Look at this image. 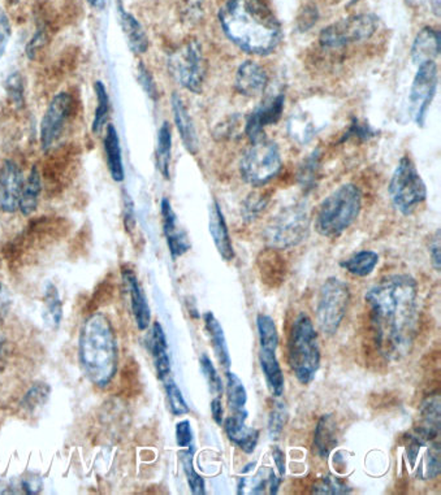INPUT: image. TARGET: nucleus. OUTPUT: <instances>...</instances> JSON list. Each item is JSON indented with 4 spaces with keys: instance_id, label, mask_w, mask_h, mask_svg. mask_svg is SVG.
Segmentation results:
<instances>
[{
    "instance_id": "59",
    "label": "nucleus",
    "mask_w": 441,
    "mask_h": 495,
    "mask_svg": "<svg viewBox=\"0 0 441 495\" xmlns=\"http://www.w3.org/2000/svg\"><path fill=\"white\" fill-rule=\"evenodd\" d=\"M281 481H283V479H281V476H277V473L274 472V471L269 470L268 477H267V482L269 485V493L272 495L277 494V491H279Z\"/></svg>"
},
{
    "instance_id": "45",
    "label": "nucleus",
    "mask_w": 441,
    "mask_h": 495,
    "mask_svg": "<svg viewBox=\"0 0 441 495\" xmlns=\"http://www.w3.org/2000/svg\"><path fill=\"white\" fill-rule=\"evenodd\" d=\"M288 127L292 137L297 139L300 144H305V142L313 138L314 126L305 117H293L292 121H289Z\"/></svg>"
},
{
    "instance_id": "31",
    "label": "nucleus",
    "mask_w": 441,
    "mask_h": 495,
    "mask_svg": "<svg viewBox=\"0 0 441 495\" xmlns=\"http://www.w3.org/2000/svg\"><path fill=\"white\" fill-rule=\"evenodd\" d=\"M156 167L164 179L171 177V160H173V129L170 124L163 123L158 132L155 151Z\"/></svg>"
},
{
    "instance_id": "47",
    "label": "nucleus",
    "mask_w": 441,
    "mask_h": 495,
    "mask_svg": "<svg viewBox=\"0 0 441 495\" xmlns=\"http://www.w3.org/2000/svg\"><path fill=\"white\" fill-rule=\"evenodd\" d=\"M440 474V444L435 443L426 453V479H436Z\"/></svg>"
},
{
    "instance_id": "39",
    "label": "nucleus",
    "mask_w": 441,
    "mask_h": 495,
    "mask_svg": "<svg viewBox=\"0 0 441 495\" xmlns=\"http://www.w3.org/2000/svg\"><path fill=\"white\" fill-rule=\"evenodd\" d=\"M289 414L286 403L277 401L268 415V434L271 440H279L281 433L288 423Z\"/></svg>"
},
{
    "instance_id": "5",
    "label": "nucleus",
    "mask_w": 441,
    "mask_h": 495,
    "mask_svg": "<svg viewBox=\"0 0 441 495\" xmlns=\"http://www.w3.org/2000/svg\"><path fill=\"white\" fill-rule=\"evenodd\" d=\"M322 351L312 319L301 313L293 322L288 338V361L296 378L312 384L321 369Z\"/></svg>"
},
{
    "instance_id": "18",
    "label": "nucleus",
    "mask_w": 441,
    "mask_h": 495,
    "mask_svg": "<svg viewBox=\"0 0 441 495\" xmlns=\"http://www.w3.org/2000/svg\"><path fill=\"white\" fill-rule=\"evenodd\" d=\"M235 85L237 91L244 97H259L267 89L268 74L262 65L248 61L237 70Z\"/></svg>"
},
{
    "instance_id": "41",
    "label": "nucleus",
    "mask_w": 441,
    "mask_h": 495,
    "mask_svg": "<svg viewBox=\"0 0 441 495\" xmlns=\"http://www.w3.org/2000/svg\"><path fill=\"white\" fill-rule=\"evenodd\" d=\"M319 169V151H314L309 158L305 160L298 169L297 179L300 185L304 186V189L312 190L315 185V181L318 179Z\"/></svg>"
},
{
    "instance_id": "52",
    "label": "nucleus",
    "mask_w": 441,
    "mask_h": 495,
    "mask_svg": "<svg viewBox=\"0 0 441 495\" xmlns=\"http://www.w3.org/2000/svg\"><path fill=\"white\" fill-rule=\"evenodd\" d=\"M123 218L127 230L132 232L136 225L135 204L127 190H123Z\"/></svg>"
},
{
    "instance_id": "10",
    "label": "nucleus",
    "mask_w": 441,
    "mask_h": 495,
    "mask_svg": "<svg viewBox=\"0 0 441 495\" xmlns=\"http://www.w3.org/2000/svg\"><path fill=\"white\" fill-rule=\"evenodd\" d=\"M351 290L344 281L330 277L322 285L316 302V322L325 336H334L348 313Z\"/></svg>"
},
{
    "instance_id": "28",
    "label": "nucleus",
    "mask_w": 441,
    "mask_h": 495,
    "mask_svg": "<svg viewBox=\"0 0 441 495\" xmlns=\"http://www.w3.org/2000/svg\"><path fill=\"white\" fill-rule=\"evenodd\" d=\"M105 154L112 180L117 181V182H123L126 172H124L120 138H118L117 127L112 124H108V126H106Z\"/></svg>"
},
{
    "instance_id": "3",
    "label": "nucleus",
    "mask_w": 441,
    "mask_h": 495,
    "mask_svg": "<svg viewBox=\"0 0 441 495\" xmlns=\"http://www.w3.org/2000/svg\"><path fill=\"white\" fill-rule=\"evenodd\" d=\"M79 358L91 384L105 389L117 372L118 348L115 329L108 316L94 313L82 325Z\"/></svg>"
},
{
    "instance_id": "30",
    "label": "nucleus",
    "mask_w": 441,
    "mask_h": 495,
    "mask_svg": "<svg viewBox=\"0 0 441 495\" xmlns=\"http://www.w3.org/2000/svg\"><path fill=\"white\" fill-rule=\"evenodd\" d=\"M42 194V176L40 169L33 167L28 177L23 181L22 197H20L19 211L23 216H31L37 211Z\"/></svg>"
},
{
    "instance_id": "36",
    "label": "nucleus",
    "mask_w": 441,
    "mask_h": 495,
    "mask_svg": "<svg viewBox=\"0 0 441 495\" xmlns=\"http://www.w3.org/2000/svg\"><path fill=\"white\" fill-rule=\"evenodd\" d=\"M44 306H46V315L44 320L52 327L58 328L61 325V316H63V304H61V295L54 284H47L44 290Z\"/></svg>"
},
{
    "instance_id": "16",
    "label": "nucleus",
    "mask_w": 441,
    "mask_h": 495,
    "mask_svg": "<svg viewBox=\"0 0 441 495\" xmlns=\"http://www.w3.org/2000/svg\"><path fill=\"white\" fill-rule=\"evenodd\" d=\"M161 213L163 232H164L165 239H167L171 257H173L174 260H176L177 257H183V254L191 250V241H189L188 236L183 232L182 227H180L176 213H174L173 209V204H171V201L167 198H163L162 200Z\"/></svg>"
},
{
    "instance_id": "49",
    "label": "nucleus",
    "mask_w": 441,
    "mask_h": 495,
    "mask_svg": "<svg viewBox=\"0 0 441 495\" xmlns=\"http://www.w3.org/2000/svg\"><path fill=\"white\" fill-rule=\"evenodd\" d=\"M319 12L315 5H309L301 11L297 19V31L300 33L309 32L318 23Z\"/></svg>"
},
{
    "instance_id": "62",
    "label": "nucleus",
    "mask_w": 441,
    "mask_h": 495,
    "mask_svg": "<svg viewBox=\"0 0 441 495\" xmlns=\"http://www.w3.org/2000/svg\"><path fill=\"white\" fill-rule=\"evenodd\" d=\"M358 2H360V0H349L348 8L353 7V5H357Z\"/></svg>"
},
{
    "instance_id": "15",
    "label": "nucleus",
    "mask_w": 441,
    "mask_h": 495,
    "mask_svg": "<svg viewBox=\"0 0 441 495\" xmlns=\"http://www.w3.org/2000/svg\"><path fill=\"white\" fill-rule=\"evenodd\" d=\"M284 106H286V97L284 94H277L268 98L258 108L251 112L245 126V132L251 144L265 137L266 127L274 126L280 120Z\"/></svg>"
},
{
    "instance_id": "60",
    "label": "nucleus",
    "mask_w": 441,
    "mask_h": 495,
    "mask_svg": "<svg viewBox=\"0 0 441 495\" xmlns=\"http://www.w3.org/2000/svg\"><path fill=\"white\" fill-rule=\"evenodd\" d=\"M87 2L98 11L103 10L106 5V0H87Z\"/></svg>"
},
{
    "instance_id": "43",
    "label": "nucleus",
    "mask_w": 441,
    "mask_h": 495,
    "mask_svg": "<svg viewBox=\"0 0 441 495\" xmlns=\"http://www.w3.org/2000/svg\"><path fill=\"white\" fill-rule=\"evenodd\" d=\"M351 486L346 485V482L342 480L337 479V477L333 476V474H328V476L322 477L313 488V494H333V495H342L351 493Z\"/></svg>"
},
{
    "instance_id": "29",
    "label": "nucleus",
    "mask_w": 441,
    "mask_h": 495,
    "mask_svg": "<svg viewBox=\"0 0 441 495\" xmlns=\"http://www.w3.org/2000/svg\"><path fill=\"white\" fill-rule=\"evenodd\" d=\"M203 320H205L206 332L209 334L210 342H211L212 350H214L219 364L224 369L230 370L232 360H230V349H228L223 327H221L220 322H219V320L216 319L211 311L203 315Z\"/></svg>"
},
{
    "instance_id": "24",
    "label": "nucleus",
    "mask_w": 441,
    "mask_h": 495,
    "mask_svg": "<svg viewBox=\"0 0 441 495\" xmlns=\"http://www.w3.org/2000/svg\"><path fill=\"white\" fill-rule=\"evenodd\" d=\"M414 433L426 444L436 440L440 434V397L434 396L426 399L420 406V424Z\"/></svg>"
},
{
    "instance_id": "34",
    "label": "nucleus",
    "mask_w": 441,
    "mask_h": 495,
    "mask_svg": "<svg viewBox=\"0 0 441 495\" xmlns=\"http://www.w3.org/2000/svg\"><path fill=\"white\" fill-rule=\"evenodd\" d=\"M257 329H258L260 350L277 352L280 340L274 319L266 313H259L257 316Z\"/></svg>"
},
{
    "instance_id": "13",
    "label": "nucleus",
    "mask_w": 441,
    "mask_h": 495,
    "mask_svg": "<svg viewBox=\"0 0 441 495\" xmlns=\"http://www.w3.org/2000/svg\"><path fill=\"white\" fill-rule=\"evenodd\" d=\"M72 111V95L63 91L52 98L41 121L40 141L43 151H49L61 137Z\"/></svg>"
},
{
    "instance_id": "44",
    "label": "nucleus",
    "mask_w": 441,
    "mask_h": 495,
    "mask_svg": "<svg viewBox=\"0 0 441 495\" xmlns=\"http://www.w3.org/2000/svg\"><path fill=\"white\" fill-rule=\"evenodd\" d=\"M50 396V388L46 384H34L26 391L23 398V407L26 411L34 412L42 407Z\"/></svg>"
},
{
    "instance_id": "7",
    "label": "nucleus",
    "mask_w": 441,
    "mask_h": 495,
    "mask_svg": "<svg viewBox=\"0 0 441 495\" xmlns=\"http://www.w3.org/2000/svg\"><path fill=\"white\" fill-rule=\"evenodd\" d=\"M388 192L393 206L405 216L416 212L420 204L427 200V186L409 156L399 160Z\"/></svg>"
},
{
    "instance_id": "58",
    "label": "nucleus",
    "mask_w": 441,
    "mask_h": 495,
    "mask_svg": "<svg viewBox=\"0 0 441 495\" xmlns=\"http://www.w3.org/2000/svg\"><path fill=\"white\" fill-rule=\"evenodd\" d=\"M272 458H274L275 465H277V471L281 477L286 473V455H284L283 450L280 447L274 446L272 449Z\"/></svg>"
},
{
    "instance_id": "50",
    "label": "nucleus",
    "mask_w": 441,
    "mask_h": 495,
    "mask_svg": "<svg viewBox=\"0 0 441 495\" xmlns=\"http://www.w3.org/2000/svg\"><path fill=\"white\" fill-rule=\"evenodd\" d=\"M8 307H10V298H8L7 290L0 284V328H2L3 322H5ZM3 369H5V340H3L2 333H0V372H2Z\"/></svg>"
},
{
    "instance_id": "17",
    "label": "nucleus",
    "mask_w": 441,
    "mask_h": 495,
    "mask_svg": "<svg viewBox=\"0 0 441 495\" xmlns=\"http://www.w3.org/2000/svg\"><path fill=\"white\" fill-rule=\"evenodd\" d=\"M249 412L247 410L232 412L224 422L228 438L245 453L256 452L259 441V432L247 425Z\"/></svg>"
},
{
    "instance_id": "9",
    "label": "nucleus",
    "mask_w": 441,
    "mask_h": 495,
    "mask_svg": "<svg viewBox=\"0 0 441 495\" xmlns=\"http://www.w3.org/2000/svg\"><path fill=\"white\" fill-rule=\"evenodd\" d=\"M281 165L279 146L271 139L263 137L248 148L239 163V172L245 182L262 186L279 174Z\"/></svg>"
},
{
    "instance_id": "33",
    "label": "nucleus",
    "mask_w": 441,
    "mask_h": 495,
    "mask_svg": "<svg viewBox=\"0 0 441 495\" xmlns=\"http://www.w3.org/2000/svg\"><path fill=\"white\" fill-rule=\"evenodd\" d=\"M94 90H96L97 107L96 112H94L93 124H91V130L94 135H100L103 130L106 129L109 117V95L108 89L102 81H97L94 84Z\"/></svg>"
},
{
    "instance_id": "37",
    "label": "nucleus",
    "mask_w": 441,
    "mask_h": 495,
    "mask_svg": "<svg viewBox=\"0 0 441 495\" xmlns=\"http://www.w3.org/2000/svg\"><path fill=\"white\" fill-rule=\"evenodd\" d=\"M194 447L189 446V450L180 453L183 472H185L186 480H188L189 488L194 495H205L206 486L205 480L197 473L193 464Z\"/></svg>"
},
{
    "instance_id": "35",
    "label": "nucleus",
    "mask_w": 441,
    "mask_h": 495,
    "mask_svg": "<svg viewBox=\"0 0 441 495\" xmlns=\"http://www.w3.org/2000/svg\"><path fill=\"white\" fill-rule=\"evenodd\" d=\"M227 401L230 410L239 412L247 410L248 393L241 378L235 373L227 370Z\"/></svg>"
},
{
    "instance_id": "23",
    "label": "nucleus",
    "mask_w": 441,
    "mask_h": 495,
    "mask_svg": "<svg viewBox=\"0 0 441 495\" xmlns=\"http://www.w3.org/2000/svg\"><path fill=\"white\" fill-rule=\"evenodd\" d=\"M440 33L431 26H426L414 38L411 46V59L417 65L435 61L440 55Z\"/></svg>"
},
{
    "instance_id": "8",
    "label": "nucleus",
    "mask_w": 441,
    "mask_h": 495,
    "mask_svg": "<svg viewBox=\"0 0 441 495\" xmlns=\"http://www.w3.org/2000/svg\"><path fill=\"white\" fill-rule=\"evenodd\" d=\"M168 72L174 81L193 94H201L206 79V61L202 46L198 41H189L170 53Z\"/></svg>"
},
{
    "instance_id": "51",
    "label": "nucleus",
    "mask_w": 441,
    "mask_h": 495,
    "mask_svg": "<svg viewBox=\"0 0 441 495\" xmlns=\"http://www.w3.org/2000/svg\"><path fill=\"white\" fill-rule=\"evenodd\" d=\"M12 28L10 17L0 8V59L7 51L8 43H10Z\"/></svg>"
},
{
    "instance_id": "4",
    "label": "nucleus",
    "mask_w": 441,
    "mask_h": 495,
    "mask_svg": "<svg viewBox=\"0 0 441 495\" xmlns=\"http://www.w3.org/2000/svg\"><path fill=\"white\" fill-rule=\"evenodd\" d=\"M362 210V191L354 183H345L328 195L315 218V230L327 238L342 236L353 225Z\"/></svg>"
},
{
    "instance_id": "57",
    "label": "nucleus",
    "mask_w": 441,
    "mask_h": 495,
    "mask_svg": "<svg viewBox=\"0 0 441 495\" xmlns=\"http://www.w3.org/2000/svg\"><path fill=\"white\" fill-rule=\"evenodd\" d=\"M211 415L212 419H214V422L218 424V425H221V424H223L224 408L223 405H221L220 397H215V398L212 399Z\"/></svg>"
},
{
    "instance_id": "54",
    "label": "nucleus",
    "mask_w": 441,
    "mask_h": 495,
    "mask_svg": "<svg viewBox=\"0 0 441 495\" xmlns=\"http://www.w3.org/2000/svg\"><path fill=\"white\" fill-rule=\"evenodd\" d=\"M193 441V431H192L191 422L183 420L176 425V443L180 447L188 449Z\"/></svg>"
},
{
    "instance_id": "53",
    "label": "nucleus",
    "mask_w": 441,
    "mask_h": 495,
    "mask_svg": "<svg viewBox=\"0 0 441 495\" xmlns=\"http://www.w3.org/2000/svg\"><path fill=\"white\" fill-rule=\"evenodd\" d=\"M47 32L46 29H38L35 34L33 35L31 41H29L28 46H26V55L29 59H35L38 52L46 46Z\"/></svg>"
},
{
    "instance_id": "42",
    "label": "nucleus",
    "mask_w": 441,
    "mask_h": 495,
    "mask_svg": "<svg viewBox=\"0 0 441 495\" xmlns=\"http://www.w3.org/2000/svg\"><path fill=\"white\" fill-rule=\"evenodd\" d=\"M201 370H202L203 376L207 385H209L210 393L215 397H220L223 394L224 385L221 381L220 376L218 375L214 363L209 355L202 354L200 358Z\"/></svg>"
},
{
    "instance_id": "20",
    "label": "nucleus",
    "mask_w": 441,
    "mask_h": 495,
    "mask_svg": "<svg viewBox=\"0 0 441 495\" xmlns=\"http://www.w3.org/2000/svg\"><path fill=\"white\" fill-rule=\"evenodd\" d=\"M209 229L218 253L226 262H232L236 257L235 248H233L232 239H230V230H228L226 218L216 201H212L210 206Z\"/></svg>"
},
{
    "instance_id": "2",
    "label": "nucleus",
    "mask_w": 441,
    "mask_h": 495,
    "mask_svg": "<svg viewBox=\"0 0 441 495\" xmlns=\"http://www.w3.org/2000/svg\"><path fill=\"white\" fill-rule=\"evenodd\" d=\"M219 22L228 40L251 55H269L283 37L279 19L265 0H227Z\"/></svg>"
},
{
    "instance_id": "46",
    "label": "nucleus",
    "mask_w": 441,
    "mask_h": 495,
    "mask_svg": "<svg viewBox=\"0 0 441 495\" xmlns=\"http://www.w3.org/2000/svg\"><path fill=\"white\" fill-rule=\"evenodd\" d=\"M137 77L138 82H140L145 93L147 94V97H149L150 99L156 102L159 98V91L158 88H156L155 79H154L153 74H151L149 68L142 63V61H140L137 65Z\"/></svg>"
},
{
    "instance_id": "40",
    "label": "nucleus",
    "mask_w": 441,
    "mask_h": 495,
    "mask_svg": "<svg viewBox=\"0 0 441 495\" xmlns=\"http://www.w3.org/2000/svg\"><path fill=\"white\" fill-rule=\"evenodd\" d=\"M165 393H167L168 405L174 416H183L189 414V406L183 398L182 390L177 387L173 378L164 379Z\"/></svg>"
},
{
    "instance_id": "22",
    "label": "nucleus",
    "mask_w": 441,
    "mask_h": 495,
    "mask_svg": "<svg viewBox=\"0 0 441 495\" xmlns=\"http://www.w3.org/2000/svg\"><path fill=\"white\" fill-rule=\"evenodd\" d=\"M117 14L129 49L136 55L146 53L149 50L150 41L140 22L130 12L127 11L120 2H117Z\"/></svg>"
},
{
    "instance_id": "21",
    "label": "nucleus",
    "mask_w": 441,
    "mask_h": 495,
    "mask_svg": "<svg viewBox=\"0 0 441 495\" xmlns=\"http://www.w3.org/2000/svg\"><path fill=\"white\" fill-rule=\"evenodd\" d=\"M121 275H123L124 281L128 286L130 304H132V313L135 316L136 324H137L140 331H146L150 327L151 311L140 281L129 266H123Z\"/></svg>"
},
{
    "instance_id": "56",
    "label": "nucleus",
    "mask_w": 441,
    "mask_h": 495,
    "mask_svg": "<svg viewBox=\"0 0 441 495\" xmlns=\"http://www.w3.org/2000/svg\"><path fill=\"white\" fill-rule=\"evenodd\" d=\"M430 257L432 266H434L435 271L440 272V230H437L430 243Z\"/></svg>"
},
{
    "instance_id": "6",
    "label": "nucleus",
    "mask_w": 441,
    "mask_h": 495,
    "mask_svg": "<svg viewBox=\"0 0 441 495\" xmlns=\"http://www.w3.org/2000/svg\"><path fill=\"white\" fill-rule=\"evenodd\" d=\"M310 218L305 204L297 203L281 210L265 229V241L275 250H288L307 238Z\"/></svg>"
},
{
    "instance_id": "61",
    "label": "nucleus",
    "mask_w": 441,
    "mask_h": 495,
    "mask_svg": "<svg viewBox=\"0 0 441 495\" xmlns=\"http://www.w3.org/2000/svg\"><path fill=\"white\" fill-rule=\"evenodd\" d=\"M257 463L254 462V463H250L245 467V470H242V472L247 473L250 472L251 470H253L254 467H256Z\"/></svg>"
},
{
    "instance_id": "27",
    "label": "nucleus",
    "mask_w": 441,
    "mask_h": 495,
    "mask_svg": "<svg viewBox=\"0 0 441 495\" xmlns=\"http://www.w3.org/2000/svg\"><path fill=\"white\" fill-rule=\"evenodd\" d=\"M258 358L260 369L267 382L269 391L275 398H280L284 393V387H286V378H284L283 369L277 360V352L259 350Z\"/></svg>"
},
{
    "instance_id": "25",
    "label": "nucleus",
    "mask_w": 441,
    "mask_h": 495,
    "mask_svg": "<svg viewBox=\"0 0 441 495\" xmlns=\"http://www.w3.org/2000/svg\"><path fill=\"white\" fill-rule=\"evenodd\" d=\"M149 349L158 378L164 381L171 376V360L170 355H168L167 338H165L164 331L158 322H154L153 328H151Z\"/></svg>"
},
{
    "instance_id": "19",
    "label": "nucleus",
    "mask_w": 441,
    "mask_h": 495,
    "mask_svg": "<svg viewBox=\"0 0 441 495\" xmlns=\"http://www.w3.org/2000/svg\"><path fill=\"white\" fill-rule=\"evenodd\" d=\"M171 107H173L174 124H176L183 147L188 150L189 154L195 155L200 150V139H198L193 118L189 114L188 108L179 94L174 93L171 97Z\"/></svg>"
},
{
    "instance_id": "32",
    "label": "nucleus",
    "mask_w": 441,
    "mask_h": 495,
    "mask_svg": "<svg viewBox=\"0 0 441 495\" xmlns=\"http://www.w3.org/2000/svg\"><path fill=\"white\" fill-rule=\"evenodd\" d=\"M378 263V253L371 250H362L354 254L349 259L340 262V266L344 268L348 274L355 276V277H367L374 272Z\"/></svg>"
},
{
    "instance_id": "14",
    "label": "nucleus",
    "mask_w": 441,
    "mask_h": 495,
    "mask_svg": "<svg viewBox=\"0 0 441 495\" xmlns=\"http://www.w3.org/2000/svg\"><path fill=\"white\" fill-rule=\"evenodd\" d=\"M23 169L14 160H5L0 167V210L5 213L19 211L23 186Z\"/></svg>"
},
{
    "instance_id": "26",
    "label": "nucleus",
    "mask_w": 441,
    "mask_h": 495,
    "mask_svg": "<svg viewBox=\"0 0 441 495\" xmlns=\"http://www.w3.org/2000/svg\"><path fill=\"white\" fill-rule=\"evenodd\" d=\"M337 423L333 415H324L316 424L314 433V452L321 458H330L331 453L337 446Z\"/></svg>"
},
{
    "instance_id": "55",
    "label": "nucleus",
    "mask_w": 441,
    "mask_h": 495,
    "mask_svg": "<svg viewBox=\"0 0 441 495\" xmlns=\"http://www.w3.org/2000/svg\"><path fill=\"white\" fill-rule=\"evenodd\" d=\"M374 135L375 132L371 129V127L369 126H363V124L358 123L357 120H354L353 124H352L351 129H349V132L346 133L345 138L354 137L365 141V139L374 137Z\"/></svg>"
},
{
    "instance_id": "48",
    "label": "nucleus",
    "mask_w": 441,
    "mask_h": 495,
    "mask_svg": "<svg viewBox=\"0 0 441 495\" xmlns=\"http://www.w3.org/2000/svg\"><path fill=\"white\" fill-rule=\"evenodd\" d=\"M5 90L14 106H23V82L19 73H12L5 81Z\"/></svg>"
},
{
    "instance_id": "1",
    "label": "nucleus",
    "mask_w": 441,
    "mask_h": 495,
    "mask_svg": "<svg viewBox=\"0 0 441 495\" xmlns=\"http://www.w3.org/2000/svg\"><path fill=\"white\" fill-rule=\"evenodd\" d=\"M377 346L388 359L408 355L418 324V284L410 275H388L367 290Z\"/></svg>"
},
{
    "instance_id": "12",
    "label": "nucleus",
    "mask_w": 441,
    "mask_h": 495,
    "mask_svg": "<svg viewBox=\"0 0 441 495\" xmlns=\"http://www.w3.org/2000/svg\"><path fill=\"white\" fill-rule=\"evenodd\" d=\"M439 84V68L435 61L418 65L410 89V115L419 127L425 126L426 117Z\"/></svg>"
},
{
    "instance_id": "38",
    "label": "nucleus",
    "mask_w": 441,
    "mask_h": 495,
    "mask_svg": "<svg viewBox=\"0 0 441 495\" xmlns=\"http://www.w3.org/2000/svg\"><path fill=\"white\" fill-rule=\"evenodd\" d=\"M269 197L265 192L254 191L249 194L241 207V215L245 222H253L267 209Z\"/></svg>"
},
{
    "instance_id": "11",
    "label": "nucleus",
    "mask_w": 441,
    "mask_h": 495,
    "mask_svg": "<svg viewBox=\"0 0 441 495\" xmlns=\"http://www.w3.org/2000/svg\"><path fill=\"white\" fill-rule=\"evenodd\" d=\"M379 19L372 14H353L331 23L319 34L324 49H342L351 44L365 42L378 31Z\"/></svg>"
}]
</instances>
